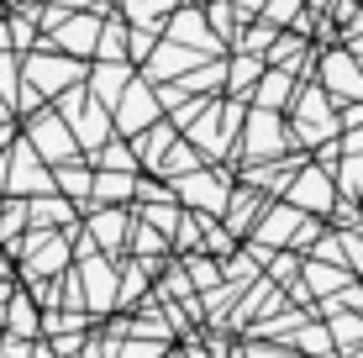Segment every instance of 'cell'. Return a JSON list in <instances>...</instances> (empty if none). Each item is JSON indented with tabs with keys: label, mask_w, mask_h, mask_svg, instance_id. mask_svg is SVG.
<instances>
[{
	"label": "cell",
	"mask_w": 363,
	"mask_h": 358,
	"mask_svg": "<svg viewBox=\"0 0 363 358\" xmlns=\"http://www.w3.org/2000/svg\"><path fill=\"white\" fill-rule=\"evenodd\" d=\"M290 138H300V142H316V147H327L332 138H342V121H337V111H332V101H327V90L306 84V90L295 95V121H290Z\"/></svg>",
	"instance_id": "obj_1"
},
{
	"label": "cell",
	"mask_w": 363,
	"mask_h": 358,
	"mask_svg": "<svg viewBox=\"0 0 363 358\" xmlns=\"http://www.w3.org/2000/svg\"><path fill=\"white\" fill-rule=\"evenodd\" d=\"M79 79H84V69L43 43V47H32V58H27V79H21V90H32V95H64Z\"/></svg>",
	"instance_id": "obj_2"
},
{
	"label": "cell",
	"mask_w": 363,
	"mask_h": 358,
	"mask_svg": "<svg viewBox=\"0 0 363 358\" xmlns=\"http://www.w3.org/2000/svg\"><path fill=\"white\" fill-rule=\"evenodd\" d=\"M290 142H295V138H290V121H284V116H274V111H253V116H247V132L237 138V147H242V158H247V164L279 158Z\"/></svg>",
	"instance_id": "obj_3"
},
{
	"label": "cell",
	"mask_w": 363,
	"mask_h": 358,
	"mask_svg": "<svg viewBox=\"0 0 363 358\" xmlns=\"http://www.w3.org/2000/svg\"><path fill=\"white\" fill-rule=\"evenodd\" d=\"M6 164V190L16 195V201H43V195H58L53 190V174H48V164L32 153L27 142H16V153L0 158Z\"/></svg>",
	"instance_id": "obj_4"
},
{
	"label": "cell",
	"mask_w": 363,
	"mask_h": 358,
	"mask_svg": "<svg viewBox=\"0 0 363 358\" xmlns=\"http://www.w3.org/2000/svg\"><path fill=\"white\" fill-rule=\"evenodd\" d=\"M174 195L184 206H200V216H221L232 201V184L221 169H195V174H174Z\"/></svg>",
	"instance_id": "obj_5"
},
{
	"label": "cell",
	"mask_w": 363,
	"mask_h": 358,
	"mask_svg": "<svg viewBox=\"0 0 363 358\" xmlns=\"http://www.w3.org/2000/svg\"><path fill=\"white\" fill-rule=\"evenodd\" d=\"M32 147L43 164H74V153H79V142H74V132H69V121L64 116H53V111H43V116H32V127H27V138H21Z\"/></svg>",
	"instance_id": "obj_6"
},
{
	"label": "cell",
	"mask_w": 363,
	"mask_h": 358,
	"mask_svg": "<svg viewBox=\"0 0 363 358\" xmlns=\"http://www.w3.org/2000/svg\"><path fill=\"white\" fill-rule=\"evenodd\" d=\"M284 206H295L300 216H306V211L332 216V206H337V179H332L321 164H306V169L290 179V190H284Z\"/></svg>",
	"instance_id": "obj_7"
},
{
	"label": "cell",
	"mask_w": 363,
	"mask_h": 358,
	"mask_svg": "<svg viewBox=\"0 0 363 358\" xmlns=\"http://www.w3.org/2000/svg\"><path fill=\"white\" fill-rule=\"evenodd\" d=\"M111 127L121 132V138H143L147 127H158V95H153V84L147 79H132V90L121 95V106L111 111Z\"/></svg>",
	"instance_id": "obj_8"
},
{
	"label": "cell",
	"mask_w": 363,
	"mask_h": 358,
	"mask_svg": "<svg viewBox=\"0 0 363 358\" xmlns=\"http://www.w3.org/2000/svg\"><path fill=\"white\" fill-rule=\"evenodd\" d=\"M74 274H79V285H84V311H111V306H116L121 279H116V269H111V258L90 253V258H79Z\"/></svg>",
	"instance_id": "obj_9"
},
{
	"label": "cell",
	"mask_w": 363,
	"mask_h": 358,
	"mask_svg": "<svg viewBox=\"0 0 363 358\" xmlns=\"http://www.w3.org/2000/svg\"><path fill=\"white\" fill-rule=\"evenodd\" d=\"M100 21H106V16H95V11L64 16V21L53 27V43H48V47H58V53H69V58H95V43H100Z\"/></svg>",
	"instance_id": "obj_10"
},
{
	"label": "cell",
	"mask_w": 363,
	"mask_h": 358,
	"mask_svg": "<svg viewBox=\"0 0 363 358\" xmlns=\"http://www.w3.org/2000/svg\"><path fill=\"white\" fill-rule=\"evenodd\" d=\"M321 90H327V101H363V74L347 47H332L321 58Z\"/></svg>",
	"instance_id": "obj_11"
},
{
	"label": "cell",
	"mask_w": 363,
	"mask_h": 358,
	"mask_svg": "<svg viewBox=\"0 0 363 358\" xmlns=\"http://www.w3.org/2000/svg\"><path fill=\"white\" fill-rule=\"evenodd\" d=\"M21 253H27V269H21L27 279L64 274V258H69V248H64V232H32Z\"/></svg>",
	"instance_id": "obj_12"
},
{
	"label": "cell",
	"mask_w": 363,
	"mask_h": 358,
	"mask_svg": "<svg viewBox=\"0 0 363 358\" xmlns=\"http://www.w3.org/2000/svg\"><path fill=\"white\" fill-rule=\"evenodd\" d=\"M169 43L190 47L195 58H216V53H221V43H216V32L206 27V11H200V6L174 11V37H169Z\"/></svg>",
	"instance_id": "obj_13"
},
{
	"label": "cell",
	"mask_w": 363,
	"mask_h": 358,
	"mask_svg": "<svg viewBox=\"0 0 363 358\" xmlns=\"http://www.w3.org/2000/svg\"><path fill=\"white\" fill-rule=\"evenodd\" d=\"M84 90H90V101L111 116V111L121 106V95L132 90V64H95L90 79H84Z\"/></svg>",
	"instance_id": "obj_14"
},
{
	"label": "cell",
	"mask_w": 363,
	"mask_h": 358,
	"mask_svg": "<svg viewBox=\"0 0 363 358\" xmlns=\"http://www.w3.org/2000/svg\"><path fill=\"white\" fill-rule=\"evenodd\" d=\"M300 221H306V216H300L295 206H269L253 237L264 242V253H269V248H290V242H295V232H300Z\"/></svg>",
	"instance_id": "obj_15"
},
{
	"label": "cell",
	"mask_w": 363,
	"mask_h": 358,
	"mask_svg": "<svg viewBox=\"0 0 363 358\" xmlns=\"http://www.w3.org/2000/svg\"><path fill=\"white\" fill-rule=\"evenodd\" d=\"M258 211H269V201L258 190H232V201H227V237H247V232H258Z\"/></svg>",
	"instance_id": "obj_16"
},
{
	"label": "cell",
	"mask_w": 363,
	"mask_h": 358,
	"mask_svg": "<svg viewBox=\"0 0 363 358\" xmlns=\"http://www.w3.org/2000/svg\"><path fill=\"white\" fill-rule=\"evenodd\" d=\"M69 127H74V142H79V147H90V153L111 142V116H106V111H100L95 101H84L79 111H74V116H69Z\"/></svg>",
	"instance_id": "obj_17"
},
{
	"label": "cell",
	"mask_w": 363,
	"mask_h": 358,
	"mask_svg": "<svg viewBox=\"0 0 363 358\" xmlns=\"http://www.w3.org/2000/svg\"><path fill=\"white\" fill-rule=\"evenodd\" d=\"M253 101H258V111H274V116H279L284 106H295V74H284V69H264V79H258Z\"/></svg>",
	"instance_id": "obj_18"
},
{
	"label": "cell",
	"mask_w": 363,
	"mask_h": 358,
	"mask_svg": "<svg viewBox=\"0 0 363 358\" xmlns=\"http://www.w3.org/2000/svg\"><path fill=\"white\" fill-rule=\"evenodd\" d=\"M90 232H95V248L116 253L121 242H127V232H132V216H127V211H111V206H100V211H90Z\"/></svg>",
	"instance_id": "obj_19"
},
{
	"label": "cell",
	"mask_w": 363,
	"mask_h": 358,
	"mask_svg": "<svg viewBox=\"0 0 363 358\" xmlns=\"http://www.w3.org/2000/svg\"><path fill=\"white\" fill-rule=\"evenodd\" d=\"M195 64V53L190 47H179V43H158L153 47V58H147V79H184V69Z\"/></svg>",
	"instance_id": "obj_20"
},
{
	"label": "cell",
	"mask_w": 363,
	"mask_h": 358,
	"mask_svg": "<svg viewBox=\"0 0 363 358\" xmlns=\"http://www.w3.org/2000/svg\"><path fill=\"white\" fill-rule=\"evenodd\" d=\"M258 79H264V58L232 53V64H227V90H232V101H253Z\"/></svg>",
	"instance_id": "obj_21"
},
{
	"label": "cell",
	"mask_w": 363,
	"mask_h": 358,
	"mask_svg": "<svg viewBox=\"0 0 363 358\" xmlns=\"http://www.w3.org/2000/svg\"><path fill=\"white\" fill-rule=\"evenodd\" d=\"M53 190L69 195V201H90V195H95V169H84V164H58V169H53Z\"/></svg>",
	"instance_id": "obj_22"
},
{
	"label": "cell",
	"mask_w": 363,
	"mask_h": 358,
	"mask_svg": "<svg viewBox=\"0 0 363 358\" xmlns=\"http://www.w3.org/2000/svg\"><path fill=\"white\" fill-rule=\"evenodd\" d=\"M137 195V174H111V169H95V201H106L111 211H121V201Z\"/></svg>",
	"instance_id": "obj_23"
},
{
	"label": "cell",
	"mask_w": 363,
	"mask_h": 358,
	"mask_svg": "<svg viewBox=\"0 0 363 358\" xmlns=\"http://www.w3.org/2000/svg\"><path fill=\"white\" fill-rule=\"evenodd\" d=\"M6 327H11V342H37V306L27 295H11L6 301Z\"/></svg>",
	"instance_id": "obj_24"
},
{
	"label": "cell",
	"mask_w": 363,
	"mask_h": 358,
	"mask_svg": "<svg viewBox=\"0 0 363 358\" xmlns=\"http://www.w3.org/2000/svg\"><path fill=\"white\" fill-rule=\"evenodd\" d=\"M95 64H127V21H100Z\"/></svg>",
	"instance_id": "obj_25"
},
{
	"label": "cell",
	"mask_w": 363,
	"mask_h": 358,
	"mask_svg": "<svg viewBox=\"0 0 363 358\" xmlns=\"http://www.w3.org/2000/svg\"><path fill=\"white\" fill-rule=\"evenodd\" d=\"M164 147H174V121H158V127H147L143 138H137V164H158L164 158Z\"/></svg>",
	"instance_id": "obj_26"
},
{
	"label": "cell",
	"mask_w": 363,
	"mask_h": 358,
	"mask_svg": "<svg viewBox=\"0 0 363 358\" xmlns=\"http://www.w3.org/2000/svg\"><path fill=\"white\" fill-rule=\"evenodd\" d=\"M184 279L195 290H216L221 285V269L211 264V253H184Z\"/></svg>",
	"instance_id": "obj_27"
},
{
	"label": "cell",
	"mask_w": 363,
	"mask_h": 358,
	"mask_svg": "<svg viewBox=\"0 0 363 358\" xmlns=\"http://www.w3.org/2000/svg\"><path fill=\"white\" fill-rule=\"evenodd\" d=\"M306 279H311V290H321V295L347 290V269H337V264H316V258H306Z\"/></svg>",
	"instance_id": "obj_28"
},
{
	"label": "cell",
	"mask_w": 363,
	"mask_h": 358,
	"mask_svg": "<svg viewBox=\"0 0 363 358\" xmlns=\"http://www.w3.org/2000/svg\"><path fill=\"white\" fill-rule=\"evenodd\" d=\"M300 47H306V43H300V32H284V37H274V47H264V58H269L274 69L290 74V69H295V58H300Z\"/></svg>",
	"instance_id": "obj_29"
},
{
	"label": "cell",
	"mask_w": 363,
	"mask_h": 358,
	"mask_svg": "<svg viewBox=\"0 0 363 358\" xmlns=\"http://www.w3.org/2000/svg\"><path fill=\"white\" fill-rule=\"evenodd\" d=\"M264 21L269 27H300V21H306V0H269Z\"/></svg>",
	"instance_id": "obj_30"
},
{
	"label": "cell",
	"mask_w": 363,
	"mask_h": 358,
	"mask_svg": "<svg viewBox=\"0 0 363 358\" xmlns=\"http://www.w3.org/2000/svg\"><path fill=\"white\" fill-rule=\"evenodd\" d=\"M153 47H158V32L153 27H132L127 32V64H147Z\"/></svg>",
	"instance_id": "obj_31"
},
{
	"label": "cell",
	"mask_w": 363,
	"mask_h": 358,
	"mask_svg": "<svg viewBox=\"0 0 363 358\" xmlns=\"http://www.w3.org/2000/svg\"><path fill=\"white\" fill-rule=\"evenodd\" d=\"M100 169H111V174H137V158H132V147L106 142L100 147Z\"/></svg>",
	"instance_id": "obj_32"
},
{
	"label": "cell",
	"mask_w": 363,
	"mask_h": 358,
	"mask_svg": "<svg viewBox=\"0 0 363 358\" xmlns=\"http://www.w3.org/2000/svg\"><path fill=\"white\" fill-rule=\"evenodd\" d=\"M295 348H300V353H311V358H321V353L332 358V337H327L321 327H306V332H295Z\"/></svg>",
	"instance_id": "obj_33"
},
{
	"label": "cell",
	"mask_w": 363,
	"mask_h": 358,
	"mask_svg": "<svg viewBox=\"0 0 363 358\" xmlns=\"http://www.w3.org/2000/svg\"><path fill=\"white\" fill-rule=\"evenodd\" d=\"M342 195H363V158H342V174H332Z\"/></svg>",
	"instance_id": "obj_34"
},
{
	"label": "cell",
	"mask_w": 363,
	"mask_h": 358,
	"mask_svg": "<svg viewBox=\"0 0 363 358\" xmlns=\"http://www.w3.org/2000/svg\"><path fill=\"white\" fill-rule=\"evenodd\" d=\"M21 227H27V201H6L0 206V237H11Z\"/></svg>",
	"instance_id": "obj_35"
},
{
	"label": "cell",
	"mask_w": 363,
	"mask_h": 358,
	"mask_svg": "<svg viewBox=\"0 0 363 358\" xmlns=\"http://www.w3.org/2000/svg\"><path fill=\"white\" fill-rule=\"evenodd\" d=\"M337 248H342V269H358V274H363V237H358V232H342Z\"/></svg>",
	"instance_id": "obj_36"
},
{
	"label": "cell",
	"mask_w": 363,
	"mask_h": 358,
	"mask_svg": "<svg viewBox=\"0 0 363 358\" xmlns=\"http://www.w3.org/2000/svg\"><path fill=\"white\" fill-rule=\"evenodd\" d=\"M337 147H342L347 158H363V127H347L342 138H337Z\"/></svg>",
	"instance_id": "obj_37"
},
{
	"label": "cell",
	"mask_w": 363,
	"mask_h": 358,
	"mask_svg": "<svg viewBox=\"0 0 363 358\" xmlns=\"http://www.w3.org/2000/svg\"><path fill=\"white\" fill-rule=\"evenodd\" d=\"M227 279H232V285H237V279H253V253H242V264L232 258V264H227Z\"/></svg>",
	"instance_id": "obj_38"
},
{
	"label": "cell",
	"mask_w": 363,
	"mask_h": 358,
	"mask_svg": "<svg viewBox=\"0 0 363 358\" xmlns=\"http://www.w3.org/2000/svg\"><path fill=\"white\" fill-rule=\"evenodd\" d=\"M6 358H32V342H11V348H6Z\"/></svg>",
	"instance_id": "obj_39"
},
{
	"label": "cell",
	"mask_w": 363,
	"mask_h": 358,
	"mask_svg": "<svg viewBox=\"0 0 363 358\" xmlns=\"http://www.w3.org/2000/svg\"><path fill=\"white\" fill-rule=\"evenodd\" d=\"M347 53H353V64H358V74H363V37H353V43H347Z\"/></svg>",
	"instance_id": "obj_40"
},
{
	"label": "cell",
	"mask_w": 363,
	"mask_h": 358,
	"mask_svg": "<svg viewBox=\"0 0 363 358\" xmlns=\"http://www.w3.org/2000/svg\"><path fill=\"white\" fill-rule=\"evenodd\" d=\"M11 132H16V127H11V121H0V147L11 142Z\"/></svg>",
	"instance_id": "obj_41"
},
{
	"label": "cell",
	"mask_w": 363,
	"mask_h": 358,
	"mask_svg": "<svg viewBox=\"0 0 363 358\" xmlns=\"http://www.w3.org/2000/svg\"><path fill=\"white\" fill-rule=\"evenodd\" d=\"M0 358H6V348H0Z\"/></svg>",
	"instance_id": "obj_42"
}]
</instances>
